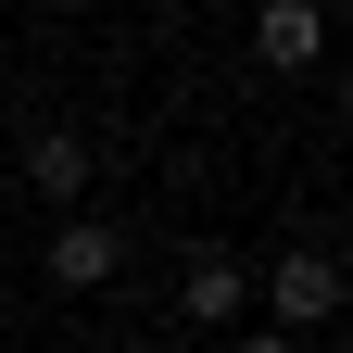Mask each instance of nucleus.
I'll list each match as a JSON object with an SVG mask.
<instances>
[{
    "label": "nucleus",
    "instance_id": "nucleus-4",
    "mask_svg": "<svg viewBox=\"0 0 353 353\" xmlns=\"http://www.w3.org/2000/svg\"><path fill=\"white\" fill-rule=\"evenodd\" d=\"M26 190H51V202L88 190V139H76V126H38V139H26Z\"/></svg>",
    "mask_w": 353,
    "mask_h": 353
},
{
    "label": "nucleus",
    "instance_id": "nucleus-2",
    "mask_svg": "<svg viewBox=\"0 0 353 353\" xmlns=\"http://www.w3.org/2000/svg\"><path fill=\"white\" fill-rule=\"evenodd\" d=\"M114 265H126V240L101 228V214H63V240H51V278H63V290H101Z\"/></svg>",
    "mask_w": 353,
    "mask_h": 353
},
{
    "label": "nucleus",
    "instance_id": "nucleus-1",
    "mask_svg": "<svg viewBox=\"0 0 353 353\" xmlns=\"http://www.w3.org/2000/svg\"><path fill=\"white\" fill-rule=\"evenodd\" d=\"M265 316H278V341H290V328H328V316H341V265H328V252H290L278 278H265Z\"/></svg>",
    "mask_w": 353,
    "mask_h": 353
},
{
    "label": "nucleus",
    "instance_id": "nucleus-3",
    "mask_svg": "<svg viewBox=\"0 0 353 353\" xmlns=\"http://www.w3.org/2000/svg\"><path fill=\"white\" fill-rule=\"evenodd\" d=\"M240 303H252V278H240L228 252H190V265H176V316L214 328V316H240Z\"/></svg>",
    "mask_w": 353,
    "mask_h": 353
},
{
    "label": "nucleus",
    "instance_id": "nucleus-6",
    "mask_svg": "<svg viewBox=\"0 0 353 353\" xmlns=\"http://www.w3.org/2000/svg\"><path fill=\"white\" fill-rule=\"evenodd\" d=\"M240 353H303V341H278V328H265V341H240Z\"/></svg>",
    "mask_w": 353,
    "mask_h": 353
},
{
    "label": "nucleus",
    "instance_id": "nucleus-5",
    "mask_svg": "<svg viewBox=\"0 0 353 353\" xmlns=\"http://www.w3.org/2000/svg\"><path fill=\"white\" fill-rule=\"evenodd\" d=\"M252 51H265V63H316V51H328V13H316V0H278V13L252 26Z\"/></svg>",
    "mask_w": 353,
    "mask_h": 353
}]
</instances>
